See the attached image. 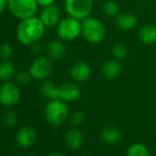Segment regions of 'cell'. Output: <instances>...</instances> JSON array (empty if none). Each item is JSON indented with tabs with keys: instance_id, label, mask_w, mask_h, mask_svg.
<instances>
[{
	"instance_id": "f546056e",
	"label": "cell",
	"mask_w": 156,
	"mask_h": 156,
	"mask_svg": "<svg viewBox=\"0 0 156 156\" xmlns=\"http://www.w3.org/2000/svg\"><path fill=\"white\" fill-rule=\"evenodd\" d=\"M7 8H8V0H0V16L4 13Z\"/></svg>"
},
{
	"instance_id": "484cf974",
	"label": "cell",
	"mask_w": 156,
	"mask_h": 156,
	"mask_svg": "<svg viewBox=\"0 0 156 156\" xmlns=\"http://www.w3.org/2000/svg\"><path fill=\"white\" fill-rule=\"evenodd\" d=\"M13 53V48L12 46L8 43L4 42L0 44V58L2 60H9Z\"/></svg>"
},
{
	"instance_id": "8992f818",
	"label": "cell",
	"mask_w": 156,
	"mask_h": 156,
	"mask_svg": "<svg viewBox=\"0 0 156 156\" xmlns=\"http://www.w3.org/2000/svg\"><path fill=\"white\" fill-rule=\"evenodd\" d=\"M63 7L68 16L83 20L91 15L94 0H64Z\"/></svg>"
},
{
	"instance_id": "6da1fadb",
	"label": "cell",
	"mask_w": 156,
	"mask_h": 156,
	"mask_svg": "<svg viewBox=\"0 0 156 156\" xmlns=\"http://www.w3.org/2000/svg\"><path fill=\"white\" fill-rule=\"evenodd\" d=\"M45 29L39 17L21 20L17 28V39L22 45L31 46L43 37Z\"/></svg>"
},
{
	"instance_id": "3957f363",
	"label": "cell",
	"mask_w": 156,
	"mask_h": 156,
	"mask_svg": "<svg viewBox=\"0 0 156 156\" xmlns=\"http://www.w3.org/2000/svg\"><path fill=\"white\" fill-rule=\"evenodd\" d=\"M69 116L70 112L67 103L60 99L50 100L45 107L44 117L46 121L51 126L62 125L69 119Z\"/></svg>"
},
{
	"instance_id": "52a82bcc",
	"label": "cell",
	"mask_w": 156,
	"mask_h": 156,
	"mask_svg": "<svg viewBox=\"0 0 156 156\" xmlns=\"http://www.w3.org/2000/svg\"><path fill=\"white\" fill-rule=\"evenodd\" d=\"M29 72L35 80H47L53 72L52 60L48 56H39L31 62Z\"/></svg>"
},
{
	"instance_id": "ffe728a7",
	"label": "cell",
	"mask_w": 156,
	"mask_h": 156,
	"mask_svg": "<svg viewBox=\"0 0 156 156\" xmlns=\"http://www.w3.org/2000/svg\"><path fill=\"white\" fill-rule=\"evenodd\" d=\"M41 94L50 100L59 99V87L51 80H44L41 86Z\"/></svg>"
},
{
	"instance_id": "ba28073f",
	"label": "cell",
	"mask_w": 156,
	"mask_h": 156,
	"mask_svg": "<svg viewBox=\"0 0 156 156\" xmlns=\"http://www.w3.org/2000/svg\"><path fill=\"white\" fill-rule=\"evenodd\" d=\"M20 99V90L17 84L4 82L0 87V104L7 108L16 106Z\"/></svg>"
},
{
	"instance_id": "e0dca14e",
	"label": "cell",
	"mask_w": 156,
	"mask_h": 156,
	"mask_svg": "<svg viewBox=\"0 0 156 156\" xmlns=\"http://www.w3.org/2000/svg\"><path fill=\"white\" fill-rule=\"evenodd\" d=\"M138 38L145 45L156 43V27L151 24H145L138 30Z\"/></svg>"
},
{
	"instance_id": "30bf717a",
	"label": "cell",
	"mask_w": 156,
	"mask_h": 156,
	"mask_svg": "<svg viewBox=\"0 0 156 156\" xmlns=\"http://www.w3.org/2000/svg\"><path fill=\"white\" fill-rule=\"evenodd\" d=\"M70 76L75 83H85L92 76V68L86 62H77L70 69Z\"/></svg>"
},
{
	"instance_id": "5b68a950",
	"label": "cell",
	"mask_w": 156,
	"mask_h": 156,
	"mask_svg": "<svg viewBox=\"0 0 156 156\" xmlns=\"http://www.w3.org/2000/svg\"><path fill=\"white\" fill-rule=\"evenodd\" d=\"M39 7L37 0H8L9 12L20 20L36 16Z\"/></svg>"
},
{
	"instance_id": "8fae6325",
	"label": "cell",
	"mask_w": 156,
	"mask_h": 156,
	"mask_svg": "<svg viewBox=\"0 0 156 156\" xmlns=\"http://www.w3.org/2000/svg\"><path fill=\"white\" fill-rule=\"evenodd\" d=\"M80 96L81 89L75 82H67L59 87V99L65 103L74 102Z\"/></svg>"
},
{
	"instance_id": "83f0119b",
	"label": "cell",
	"mask_w": 156,
	"mask_h": 156,
	"mask_svg": "<svg viewBox=\"0 0 156 156\" xmlns=\"http://www.w3.org/2000/svg\"><path fill=\"white\" fill-rule=\"evenodd\" d=\"M55 1L56 0H37V3L40 7L45 8V7L55 4Z\"/></svg>"
},
{
	"instance_id": "2e32d148",
	"label": "cell",
	"mask_w": 156,
	"mask_h": 156,
	"mask_svg": "<svg viewBox=\"0 0 156 156\" xmlns=\"http://www.w3.org/2000/svg\"><path fill=\"white\" fill-rule=\"evenodd\" d=\"M65 143L71 150H79L84 145V134L77 129H71L65 134Z\"/></svg>"
},
{
	"instance_id": "ac0fdd59",
	"label": "cell",
	"mask_w": 156,
	"mask_h": 156,
	"mask_svg": "<svg viewBox=\"0 0 156 156\" xmlns=\"http://www.w3.org/2000/svg\"><path fill=\"white\" fill-rule=\"evenodd\" d=\"M100 138L103 141L114 144L118 142L121 138V132L119 128L114 126H108L104 128L100 132Z\"/></svg>"
},
{
	"instance_id": "7c38bea8",
	"label": "cell",
	"mask_w": 156,
	"mask_h": 156,
	"mask_svg": "<svg viewBox=\"0 0 156 156\" xmlns=\"http://www.w3.org/2000/svg\"><path fill=\"white\" fill-rule=\"evenodd\" d=\"M36 140L37 132L30 126L22 127L16 134V142L21 148H30L35 144Z\"/></svg>"
},
{
	"instance_id": "cb8c5ba5",
	"label": "cell",
	"mask_w": 156,
	"mask_h": 156,
	"mask_svg": "<svg viewBox=\"0 0 156 156\" xmlns=\"http://www.w3.org/2000/svg\"><path fill=\"white\" fill-rule=\"evenodd\" d=\"M2 122H3L4 126L9 128V129L14 128L18 123V115H17V113L15 111H13V110H8L3 116Z\"/></svg>"
},
{
	"instance_id": "9a60e30c",
	"label": "cell",
	"mask_w": 156,
	"mask_h": 156,
	"mask_svg": "<svg viewBox=\"0 0 156 156\" xmlns=\"http://www.w3.org/2000/svg\"><path fill=\"white\" fill-rule=\"evenodd\" d=\"M116 24L121 30L129 31L137 27L138 19L132 13L122 12L116 17Z\"/></svg>"
},
{
	"instance_id": "7a4b0ae2",
	"label": "cell",
	"mask_w": 156,
	"mask_h": 156,
	"mask_svg": "<svg viewBox=\"0 0 156 156\" xmlns=\"http://www.w3.org/2000/svg\"><path fill=\"white\" fill-rule=\"evenodd\" d=\"M106 34V27L100 20L89 16L82 20V36L89 43L98 44L102 42Z\"/></svg>"
},
{
	"instance_id": "d4e9b609",
	"label": "cell",
	"mask_w": 156,
	"mask_h": 156,
	"mask_svg": "<svg viewBox=\"0 0 156 156\" xmlns=\"http://www.w3.org/2000/svg\"><path fill=\"white\" fill-rule=\"evenodd\" d=\"M16 81L20 86H26L30 83V81L33 79L32 76L30 75L29 71H20L15 75Z\"/></svg>"
},
{
	"instance_id": "1f68e13d",
	"label": "cell",
	"mask_w": 156,
	"mask_h": 156,
	"mask_svg": "<svg viewBox=\"0 0 156 156\" xmlns=\"http://www.w3.org/2000/svg\"><path fill=\"white\" fill-rule=\"evenodd\" d=\"M27 156H36V155H34V154H29V155H27Z\"/></svg>"
},
{
	"instance_id": "f1b7e54d",
	"label": "cell",
	"mask_w": 156,
	"mask_h": 156,
	"mask_svg": "<svg viewBox=\"0 0 156 156\" xmlns=\"http://www.w3.org/2000/svg\"><path fill=\"white\" fill-rule=\"evenodd\" d=\"M31 50H32V51H33L34 53H40V52L42 51V46H41V44L38 41V42H36V43H34V44L31 45Z\"/></svg>"
},
{
	"instance_id": "4dcf8cb0",
	"label": "cell",
	"mask_w": 156,
	"mask_h": 156,
	"mask_svg": "<svg viewBox=\"0 0 156 156\" xmlns=\"http://www.w3.org/2000/svg\"><path fill=\"white\" fill-rule=\"evenodd\" d=\"M48 156H63V155L61 154V153H59V152H52V153L49 154Z\"/></svg>"
},
{
	"instance_id": "9c48e42d",
	"label": "cell",
	"mask_w": 156,
	"mask_h": 156,
	"mask_svg": "<svg viewBox=\"0 0 156 156\" xmlns=\"http://www.w3.org/2000/svg\"><path fill=\"white\" fill-rule=\"evenodd\" d=\"M40 20L45 26V28L52 29L56 28L59 22L62 20V12L56 4L42 8L39 15Z\"/></svg>"
},
{
	"instance_id": "4316f807",
	"label": "cell",
	"mask_w": 156,
	"mask_h": 156,
	"mask_svg": "<svg viewBox=\"0 0 156 156\" xmlns=\"http://www.w3.org/2000/svg\"><path fill=\"white\" fill-rule=\"evenodd\" d=\"M85 119H86V115L83 111H80V110L74 111L70 116V122L74 126H79L83 124Z\"/></svg>"
},
{
	"instance_id": "5bb4252c",
	"label": "cell",
	"mask_w": 156,
	"mask_h": 156,
	"mask_svg": "<svg viewBox=\"0 0 156 156\" xmlns=\"http://www.w3.org/2000/svg\"><path fill=\"white\" fill-rule=\"evenodd\" d=\"M122 67L119 61H107L101 67V73L107 80H115L121 74Z\"/></svg>"
},
{
	"instance_id": "603a6c76",
	"label": "cell",
	"mask_w": 156,
	"mask_h": 156,
	"mask_svg": "<svg viewBox=\"0 0 156 156\" xmlns=\"http://www.w3.org/2000/svg\"><path fill=\"white\" fill-rule=\"evenodd\" d=\"M112 55H113V58L117 61L120 62L124 60L128 55L127 47L123 43H120V42L114 44V46L112 47Z\"/></svg>"
},
{
	"instance_id": "277c9868",
	"label": "cell",
	"mask_w": 156,
	"mask_h": 156,
	"mask_svg": "<svg viewBox=\"0 0 156 156\" xmlns=\"http://www.w3.org/2000/svg\"><path fill=\"white\" fill-rule=\"evenodd\" d=\"M57 37L62 41H72L82 35V20L67 16L56 26Z\"/></svg>"
},
{
	"instance_id": "d6a6232c",
	"label": "cell",
	"mask_w": 156,
	"mask_h": 156,
	"mask_svg": "<svg viewBox=\"0 0 156 156\" xmlns=\"http://www.w3.org/2000/svg\"><path fill=\"white\" fill-rule=\"evenodd\" d=\"M84 156H87V155H84Z\"/></svg>"
},
{
	"instance_id": "4fadbf2b",
	"label": "cell",
	"mask_w": 156,
	"mask_h": 156,
	"mask_svg": "<svg viewBox=\"0 0 156 156\" xmlns=\"http://www.w3.org/2000/svg\"><path fill=\"white\" fill-rule=\"evenodd\" d=\"M46 52L48 57H50L52 61H60L62 60L67 51L66 46L62 41L59 40H51L46 45Z\"/></svg>"
},
{
	"instance_id": "d6986e66",
	"label": "cell",
	"mask_w": 156,
	"mask_h": 156,
	"mask_svg": "<svg viewBox=\"0 0 156 156\" xmlns=\"http://www.w3.org/2000/svg\"><path fill=\"white\" fill-rule=\"evenodd\" d=\"M16 75L15 64L9 60H3L0 62V81L9 82Z\"/></svg>"
},
{
	"instance_id": "44dd1931",
	"label": "cell",
	"mask_w": 156,
	"mask_h": 156,
	"mask_svg": "<svg viewBox=\"0 0 156 156\" xmlns=\"http://www.w3.org/2000/svg\"><path fill=\"white\" fill-rule=\"evenodd\" d=\"M103 13L109 19H116V17L120 13L119 5L114 0H108L102 7Z\"/></svg>"
},
{
	"instance_id": "7402d4cb",
	"label": "cell",
	"mask_w": 156,
	"mask_h": 156,
	"mask_svg": "<svg viewBox=\"0 0 156 156\" xmlns=\"http://www.w3.org/2000/svg\"><path fill=\"white\" fill-rule=\"evenodd\" d=\"M127 156H150L147 147L141 143H134L127 151Z\"/></svg>"
}]
</instances>
